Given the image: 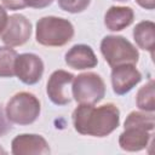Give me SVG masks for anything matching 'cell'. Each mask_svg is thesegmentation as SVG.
<instances>
[{
    "instance_id": "obj_6",
    "label": "cell",
    "mask_w": 155,
    "mask_h": 155,
    "mask_svg": "<svg viewBox=\"0 0 155 155\" xmlns=\"http://www.w3.org/2000/svg\"><path fill=\"white\" fill-rule=\"evenodd\" d=\"M105 96V84L97 73L87 71L74 76L71 97L79 104H96Z\"/></svg>"
},
{
    "instance_id": "obj_5",
    "label": "cell",
    "mask_w": 155,
    "mask_h": 155,
    "mask_svg": "<svg viewBox=\"0 0 155 155\" xmlns=\"http://www.w3.org/2000/svg\"><path fill=\"white\" fill-rule=\"evenodd\" d=\"M101 53L113 68L120 64H137L139 52L136 46L121 35H107L101 41Z\"/></svg>"
},
{
    "instance_id": "obj_11",
    "label": "cell",
    "mask_w": 155,
    "mask_h": 155,
    "mask_svg": "<svg viewBox=\"0 0 155 155\" xmlns=\"http://www.w3.org/2000/svg\"><path fill=\"white\" fill-rule=\"evenodd\" d=\"M11 153L13 155H46L51 153V149L42 136L23 133L12 139Z\"/></svg>"
},
{
    "instance_id": "obj_17",
    "label": "cell",
    "mask_w": 155,
    "mask_h": 155,
    "mask_svg": "<svg viewBox=\"0 0 155 155\" xmlns=\"http://www.w3.org/2000/svg\"><path fill=\"white\" fill-rule=\"evenodd\" d=\"M58 1V6L69 13H80L82 11H85L91 0H57Z\"/></svg>"
},
{
    "instance_id": "obj_3",
    "label": "cell",
    "mask_w": 155,
    "mask_h": 155,
    "mask_svg": "<svg viewBox=\"0 0 155 155\" xmlns=\"http://www.w3.org/2000/svg\"><path fill=\"white\" fill-rule=\"evenodd\" d=\"M74 36V27L65 18L46 16L36 22V42L46 47H61L67 45Z\"/></svg>"
},
{
    "instance_id": "obj_22",
    "label": "cell",
    "mask_w": 155,
    "mask_h": 155,
    "mask_svg": "<svg viewBox=\"0 0 155 155\" xmlns=\"http://www.w3.org/2000/svg\"><path fill=\"white\" fill-rule=\"evenodd\" d=\"M136 2L145 10H154L155 7V0H136Z\"/></svg>"
},
{
    "instance_id": "obj_7",
    "label": "cell",
    "mask_w": 155,
    "mask_h": 155,
    "mask_svg": "<svg viewBox=\"0 0 155 155\" xmlns=\"http://www.w3.org/2000/svg\"><path fill=\"white\" fill-rule=\"evenodd\" d=\"M74 75L67 70H54L47 81L46 92L51 102L56 105H67L71 101V84Z\"/></svg>"
},
{
    "instance_id": "obj_13",
    "label": "cell",
    "mask_w": 155,
    "mask_h": 155,
    "mask_svg": "<svg viewBox=\"0 0 155 155\" xmlns=\"http://www.w3.org/2000/svg\"><path fill=\"white\" fill-rule=\"evenodd\" d=\"M134 12L130 6H111L104 15V25L110 31H120L132 24Z\"/></svg>"
},
{
    "instance_id": "obj_24",
    "label": "cell",
    "mask_w": 155,
    "mask_h": 155,
    "mask_svg": "<svg viewBox=\"0 0 155 155\" xmlns=\"http://www.w3.org/2000/svg\"><path fill=\"white\" fill-rule=\"evenodd\" d=\"M116 1H127V0H116Z\"/></svg>"
},
{
    "instance_id": "obj_4",
    "label": "cell",
    "mask_w": 155,
    "mask_h": 155,
    "mask_svg": "<svg viewBox=\"0 0 155 155\" xmlns=\"http://www.w3.org/2000/svg\"><path fill=\"white\" fill-rule=\"evenodd\" d=\"M41 111L40 101L38 97L30 92H18L13 94L6 107L5 114L11 124L27 126L36 121Z\"/></svg>"
},
{
    "instance_id": "obj_14",
    "label": "cell",
    "mask_w": 155,
    "mask_h": 155,
    "mask_svg": "<svg viewBox=\"0 0 155 155\" xmlns=\"http://www.w3.org/2000/svg\"><path fill=\"white\" fill-rule=\"evenodd\" d=\"M133 39L137 46L154 56L155 45V23L151 21H142L133 29Z\"/></svg>"
},
{
    "instance_id": "obj_20",
    "label": "cell",
    "mask_w": 155,
    "mask_h": 155,
    "mask_svg": "<svg viewBox=\"0 0 155 155\" xmlns=\"http://www.w3.org/2000/svg\"><path fill=\"white\" fill-rule=\"evenodd\" d=\"M27 7H33V8H45L50 6L53 0H24Z\"/></svg>"
},
{
    "instance_id": "obj_21",
    "label": "cell",
    "mask_w": 155,
    "mask_h": 155,
    "mask_svg": "<svg viewBox=\"0 0 155 155\" xmlns=\"http://www.w3.org/2000/svg\"><path fill=\"white\" fill-rule=\"evenodd\" d=\"M7 19H8L7 12H6L5 7L0 5V34L2 33V30H4L5 27H6V24H7Z\"/></svg>"
},
{
    "instance_id": "obj_8",
    "label": "cell",
    "mask_w": 155,
    "mask_h": 155,
    "mask_svg": "<svg viewBox=\"0 0 155 155\" xmlns=\"http://www.w3.org/2000/svg\"><path fill=\"white\" fill-rule=\"evenodd\" d=\"M30 35H31L30 21L21 13H15L8 17L7 24L2 30V33L0 34V38L6 46L17 47L24 45L30 39Z\"/></svg>"
},
{
    "instance_id": "obj_10",
    "label": "cell",
    "mask_w": 155,
    "mask_h": 155,
    "mask_svg": "<svg viewBox=\"0 0 155 155\" xmlns=\"http://www.w3.org/2000/svg\"><path fill=\"white\" fill-rule=\"evenodd\" d=\"M110 78L114 93L124 96L140 82L142 74L134 64H120L111 68Z\"/></svg>"
},
{
    "instance_id": "obj_12",
    "label": "cell",
    "mask_w": 155,
    "mask_h": 155,
    "mask_svg": "<svg viewBox=\"0 0 155 155\" xmlns=\"http://www.w3.org/2000/svg\"><path fill=\"white\" fill-rule=\"evenodd\" d=\"M64 61L69 68L75 70L91 69L98 64V59L92 47L85 44H79L70 47L64 56Z\"/></svg>"
},
{
    "instance_id": "obj_9",
    "label": "cell",
    "mask_w": 155,
    "mask_h": 155,
    "mask_svg": "<svg viewBox=\"0 0 155 155\" xmlns=\"http://www.w3.org/2000/svg\"><path fill=\"white\" fill-rule=\"evenodd\" d=\"M44 74V62L35 53L17 54L15 61V75L25 85L38 84Z\"/></svg>"
},
{
    "instance_id": "obj_15",
    "label": "cell",
    "mask_w": 155,
    "mask_h": 155,
    "mask_svg": "<svg viewBox=\"0 0 155 155\" xmlns=\"http://www.w3.org/2000/svg\"><path fill=\"white\" fill-rule=\"evenodd\" d=\"M154 80H149L144 86H142L136 96V104L137 107L148 113H154L155 110V92H154Z\"/></svg>"
},
{
    "instance_id": "obj_16",
    "label": "cell",
    "mask_w": 155,
    "mask_h": 155,
    "mask_svg": "<svg viewBox=\"0 0 155 155\" xmlns=\"http://www.w3.org/2000/svg\"><path fill=\"white\" fill-rule=\"evenodd\" d=\"M17 54L16 50L10 46L0 47V78L15 76V61Z\"/></svg>"
},
{
    "instance_id": "obj_23",
    "label": "cell",
    "mask_w": 155,
    "mask_h": 155,
    "mask_svg": "<svg viewBox=\"0 0 155 155\" xmlns=\"http://www.w3.org/2000/svg\"><path fill=\"white\" fill-rule=\"evenodd\" d=\"M0 153H5V150H4V149H1V148H0Z\"/></svg>"
},
{
    "instance_id": "obj_18",
    "label": "cell",
    "mask_w": 155,
    "mask_h": 155,
    "mask_svg": "<svg viewBox=\"0 0 155 155\" xmlns=\"http://www.w3.org/2000/svg\"><path fill=\"white\" fill-rule=\"evenodd\" d=\"M11 130H12V125L8 121V119L6 117V114L0 104V137L6 136Z\"/></svg>"
},
{
    "instance_id": "obj_1",
    "label": "cell",
    "mask_w": 155,
    "mask_h": 155,
    "mask_svg": "<svg viewBox=\"0 0 155 155\" xmlns=\"http://www.w3.org/2000/svg\"><path fill=\"white\" fill-rule=\"evenodd\" d=\"M75 131L84 136L107 137L120 125V110L113 103L99 107L94 104H79L71 115Z\"/></svg>"
},
{
    "instance_id": "obj_2",
    "label": "cell",
    "mask_w": 155,
    "mask_h": 155,
    "mask_svg": "<svg viewBox=\"0 0 155 155\" xmlns=\"http://www.w3.org/2000/svg\"><path fill=\"white\" fill-rule=\"evenodd\" d=\"M155 116L148 111H131L119 137V145L125 151H139L149 145L154 136Z\"/></svg>"
},
{
    "instance_id": "obj_19",
    "label": "cell",
    "mask_w": 155,
    "mask_h": 155,
    "mask_svg": "<svg viewBox=\"0 0 155 155\" xmlns=\"http://www.w3.org/2000/svg\"><path fill=\"white\" fill-rule=\"evenodd\" d=\"M4 7L8 8V10H23L24 7H27L25 1L24 0H1Z\"/></svg>"
}]
</instances>
